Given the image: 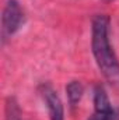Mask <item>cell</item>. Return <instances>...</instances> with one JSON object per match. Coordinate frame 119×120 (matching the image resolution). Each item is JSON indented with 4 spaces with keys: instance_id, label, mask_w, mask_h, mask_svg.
Here are the masks:
<instances>
[{
    "instance_id": "6da1fadb",
    "label": "cell",
    "mask_w": 119,
    "mask_h": 120,
    "mask_svg": "<svg viewBox=\"0 0 119 120\" xmlns=\"http://www.w3.org/2000/svg\"><path fill=\"white\" fill-rule=\"evenodd\" d=\"M109 17L98 14L91 22V49L95 63L105 80L119 87V60L109 41Z\"/></svg>"
},
{
    "instance_id": "7a4b0ae2",
    "label": "cell",
    "mask_w": 119,
    "mask_h": 120,
    "mask_svg": "<svg viewBox=\"0 0 119 120\" xmlns=\"http://www.w3.org/2000/svg\"><path fill=\"white\" fill-rule=\"evenodd\" d=\"M24 24V11L17 0H7L1 15V38L6 42Z\"/></svg>"
},
{
    "instance_id": "5b68a950",
    "label": "cell",
    "mask_w": 119,
    "mask_h": 120,
    "mask_svg": "<svg viewBox=\"0 0 119 120\" xmlns=\"http://www.w3.org/2000/svg\"><path fill=\"white\" fill-rule=\"evenodd\" d=\"M66 94H67V101H69V105L71 108H76L81 98H83V94H84V87L80 81L74 80V81H70L66 87Z\"/></svg>"
},
{
    "instance_id": "8992f818",
    "label": "cell",
    "mask_w": 119,
    "mask_h": 120,
    "mask_svg": "<svg viewBox=\"0 0 119 120\" xmlns=\"http://www.w3.org/2000/svg\"><path fill=\"white\" fill-rule=\"evenodd\" d=\"M6 120H21V112L14 98H8L6 102Z\"/></svg>"
},
{
    "instance_id": "277c9868",
    "label": "cell",
    "mask_w": 119,
    "mask_h": 120,
    "mask_svg": "<svg viewBox=\"0 0 119 120\" xmlns=\"http://www.w3.org/2000/svg\"><path fill=\"white\" fill-rule=\"evenodd\" d=\"M41 96L46 105L49 119L51 120H64V112H63V103L60 101L58 92L51 85H41Z\"/></svg>"
},
{
    "instance_id": "52a82bcc",
    "label": "cell",
    "mask_w": 119,
    "mask_h": 120,
    "mask_svg": "<svg viewBox=\"0 0 119 120\" xmlns=\"http://www.w3.org/2000/svg\"><path fill=\"white\" fill-rule=\"evenodd\" d=\"M105 3H111V1H114V0H104Z\"/></svg>"
},
{
    "instance_id": "3957f363",
    "label": "cell",
    "mask_w": 119,
    "mask_h": 120,
    "mask_svg": "<svg viewBox=\"0 0 119 120\" xmlns=\"http://www.w3.org/2000/svg\"><path fill=\"white\" fill-rule=\"evenodd\" d=\"M88 120H119V110L114 109L102 85L94 88V113Z\"/></svg>"
}]
</instances>
